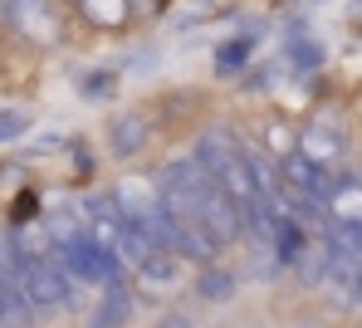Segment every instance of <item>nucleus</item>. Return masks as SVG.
Wrapping results in <instances>:
<instances>
[{
    "label": "nucleus",
    "instance_id": "12",
    "mask_svg": "<svg viewBox=\"0 0 362 328\" xmlns=\"http://www.w3.org/2000/svg\"><path fill=\"white\" fill-rule=\"evenodd\" d=\"M264 142H269V152H274V157H279V162H284V157H294V152H299V137H294V132L284 128V123H274V128L264 132Z\"/></svg>",
    "mask_w": 362,
    "mask_h": 328
},
{
    "label": "nucleus",
    "instance_id": "4",
    "mask_svg": "<svg viewBox=\"0 0 362 328\" xmlns=\"http://www.w3.org/2000/svg\"><path fill=\"white\" fill-rule=\"evenodd\" d=\"M323 216H328V226L362 230V177L333 182V192H328V201H323Z\"/></svg>",
    "mask_w": 362,
    "mask_h": 328
},
{
    "label": "nucleus",
    "instance_id": "5",
    "mask_svg": "<svg viewBox=\"0 0 362 328\" xmlns=\"http://www.w3.org/2000/svg\"><path fill=\"white\" fill-rule=\"evenodd\" d=\"M132 319V294L113 284V289H103V299H98V309L88 314V328H122Z\"/></svg>",
    "mask_w": 362,
    "mask_h": 328
},
{
    "label": "nucleus",
    "instance_id": "14",
    "mask_svg": "<svg viewBox=\"0 0 362 328\" xmlns=\"http://www.w3.org/2000/svg\"><path fill=\"white\" fill-rule=\"evenodd\" d=\"M83 10H88L98 25H113V20H122L127 5H122V0H83Z\"/></svg>",
    "mask_w": 362,
    "mask_h": 328
},
{
    "label": "nucleus",
    "instance_id": "10",
    "mask_svg": "<svg viewBox=\"0 0 362 328\" xmlns=\"http://www.w3.org/2000/svg\"><path fill=\"white\" fill-rule=\"evenodd\" d=\"M201 299H230V289H235V274L230 269H221V264H211V269H201Z\"/></svg>",
    "mask_w": 362,
    "mask_h": 328
},
{
    "label": "nucleus",
    "instance_id": "3",
    "mask_svg": "<svg viewBox=\"0 0 362 328\" xmlns=\"http://www.w3.org/2000/svg\"><path fill=\"white\" fill-rule=\"evenodd\" d=\"M0 10L10 15V25L20 35H30L35 45H54L59 40V20L49 10V0H0Z\"/></svg>",
    "mask_w": 362,
    "mask_h": 328
},
{
    "label": "nucleus",
    "instance_id": "13",
    "mask_svg": "<svg viewBox=\"0 0 362 328\" xmlns=\"http://www.w3.org/2000/svg\"><path fill=\"white\" fill-rule=\"evenodd\" d=\"M250 49H255V40H230V45L216 54V69H221V74H230L235 64H245V59H250Z\"/></svg>",
    "mask_w": 362,
    "mask_h": 328
},
{
    "label": "nucleus",
    "instance_id": "1",
    "mask_svg": "<svg viewBox=\"0 0 362 328\" xmlns=\"http://www.w3.org/2000/svg\"><path fill=\"white\" fill-rule=\"evenodd\" d=\"M191 157H196V167L235 201L240 211H250V206L259 201V192H255V172H250V157H245L240 142H230L226 132H201L196 147H191Z\"/></svg>",
    "mask_w": 362,
    "mask_h": 328
},
{
    "label": "nucleus",
    "instance_id": "7",
    "mask_svg": "<svg viewBox=\"0 0 362 328\" xmlns=\"http://www.w3.org/2000/svg\"><path fill=\"white\" fill-rule=\"evenodd\" d=\"M108 142H113L118 157L142 152V142H147V118H142V113H122V118H113V123H108Z\"/></svg>",
    "mask_w": 362,
    "mask_h": 328
},
{
    "label": "nucleus",
    "instance_id": "9",
    "mask_svg": "<svg viewBox=\"0 0 362 328\" xmlns=\"http://www.w3.org/2000/svg\"><path fill=\"white\" fill-rule=\"evenodd\" d=\"M284 54L294 59L299 69H318L323 64V45H313L303 30H289V40H284Z\"/></svg>",
    "mask_w": 362,
    "mask_h": 328
},
{
    "label": "nucleus",
    "instance_id": "2",
    "mask_svg": "<svg viewBox=\"0 0 362 328\" xmlns=\"http://www.w3.org/2000/svg\"><path fill=\"white\" fill-rule=\"evenodd\" d=\"M20 289L30 299V309H64L74 299V279L64 274V264L54 255L45 260H20Z\"/></svg>",
    "mask_w": 362,
    "mask_h": 328
},
{
    "label": "nucleus",
    "instance_id": "15",
    "mask_svg": "<svg viewBox=\"0 0 362 328\" xmlns=\"http://www.w3.org/2000/svg\"><path fill=\"white\" fill-rule=\"evenodd\" d=\"M78 88H83V93H108L113 78H108V74H103V78H78Z\"/></svg>",
    "mask_w": 362,
    "mask_h": 328
},
{
    "label": "nucleus",
    "instance_id": "6",
    "mask_svg": "<svg viewBox=\"0 0 362 328\" xmlns=\"http://www.w3.org/2000/svg\"><path fill=\"white\" fill-rule=\"evenodd\" d=\"M299 152L313 162V167H338V157H343V142H338V132H328V128H308L299 137Z\"/></svg>",
    "mask_w": 362,
    "mask_h": 328
},
{
    "label": "nucleus",
    "instance_id": "8",
    "mask_svg": "<svg viewBox=\"0 0 362 328\" xmlns=\"http://www.w3.org/2000/svg\"><path fill=\"white\" fill-rule=\"evenodd\" d=\"M137 279L147 284V289H172L181 279V255H172V250H152L147 260H142V269H137Z\"/></svg>",
    "mask_w": 362,
    "mask_h": 328
},
{
    "label": "nucleus",
    "instance_id": "11",
    "mask_svg": "<svg viewBox=\"0 0 362 328\" xmlns=\"http://www.w3.org/2000/svg\"><path fill=\"white\" fill-rule=\"evenodd\" d=\"M30 132V113L25 108H0V142H15Z\"/></svg>",
    "mask_w": 362,
    "mask_h": 328
}]
</instances>
